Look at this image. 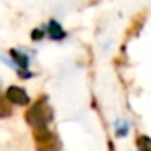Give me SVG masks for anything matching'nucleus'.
Returning a JSON list of instances; mask_svg holds the SVG:
<instances>
[{
    "mask_svg": "<svg viewBox=\"0 0 151 151\" xmlns=\"http://www.w3.org/2000/svg\"><path fill=\"white\" fill-rule=\"evenodd\" d=\"M42 34H44V33H42L41 29H39V31H37V29H36V31H33V39H34V41L42 39Z\"/></svg>",
    "mask_w": 151,
    "mask_h": 151,
    "instance_id": "8",
    "label": "nucleus"
},
{
    "mask_svg": "<svg viewBox=\"0 0 151 151\" xmlns=\"http://www.w3.org/2000/svg\"><path fill=\"white\" fill-rule=\"evenodd\" d=\"M34 141H36L37 151H57L59 150V141L57 137L47 128L34 130Z\"/></svg>",
    "mask_w": 151,
    "mask_h": 151,
    "instance_id": "2",
    "label": "nucleus"
},
{
    "mask_svg": "<svg viewBox=\"0 0 151 151\" xmlns=\"http://www.w3.org/2000/svg\"><path fill=\"white\" fill-rule=\"evenodd\" d=\"M10 55L13 59V62L17 63V67H20V70H28V65H29V59H28L24 54L18 52V50L12 49L10 50Z\"/></svg>",
    "mask_w": 151,
    "mask_h": 151,
    "instance_id": "5",
    "label": "nucleus"
},
{
    "mask_svg": "<svg viewBox=\"0 0 151 151\" xmlns=\"http://www.w3.org/2000/svg\"><path fill=\"white\" fill-rule=\"evenodd\" d=\"M115 128H117V133L120 135V137H124L128 130V124L127 122H117V124H115Z\"/></svg>",
    "mask_w": 151,
    "mask_h": 151,
    "instance_id": "7",
    "label": "nucleus"
},
{
    "mask_svg": "<svg viewBox=\"0 0 151 151\" xmlns=\"http://www.w3.org/2000/svg\"><path fill=\"white\" fill-rule=\"evenodd\" d=\"M47 29H49L50 39H54V41H60V39H63V37L67 36L65 31H63L62 26H60V23H57L55 20H50V21H49V26H47Z\"/></svg>",
    "mask_w": 151,
    "mask_h": 151,
    "instance_id": "4",
    "label": "nucleus"
},
{
    "mask_svg": "<svg viewBox=\"0 0 151 151\" xmlns=\"http://www.w3.org/2000/svg\"><path fill=\"white\" fill-rule=\"evenodd\" d=\"M26 122L34 128V130H41V128H47V125L52 122L54 112L50 104L47 102V98H41L39 101H36L24 114Z\"/></svg>",
    "mask_w": 151,
    "mask_h": 151,
    "instance_id": "1",
    "label": "nucleus"
},
{
    "mask_svg": "<svg viewBox=\"0 0 151 151\" xmlns=\"http://www.w3.org/2000/svg\"><path fill=\"white\" fill-rule=\"evenodd\" d=\"M137 146L138 151H151V138L146 135H140L137 138Z\"/></svg>",
    "mask_w": 151,
    "mask_h": 151,
    "instance_id": "6",
    "label": "nucleus"
},
{
    "mask_svg": "<svg viewBox=\"0 0 151 151\" xmlns=\"http://www.w3.org/2000/svg\"><path fill=\"white\" fill-rule=\"evenodd\" d=\"M5 96H7L8 102L17 104V106H28V102H29L28 93L24 91L23 88H20V86H10V88L7 89V94Z\"/></svg>",
    "mask_w": 151,
    "mask_h": 151,
    "instance_id": "3",
    "label": "nucleus"
}]
</instances>
